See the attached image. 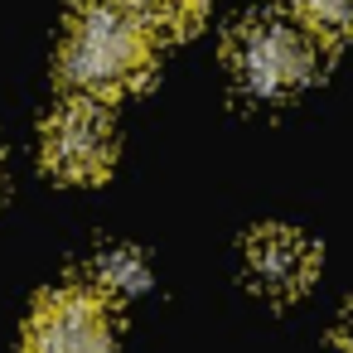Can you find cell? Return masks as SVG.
Returning <instances> with one entry per match:
<instances>
[{"label":"cell","instance_id":"7","mask_svg":"<svg viewBox=\"0 0 353 353\" xmlns=\"http://www.w3.org/2000/svg\"><path fill=\"white\" fill-rule=\"evenodd\" d=\"M131 6H136L150 25H160V30H184V25H194V20L203 15L208 0H131Z\"/></svg>","mask_w":353,"mask_h":353},{"label":"cell","instance_id":"4","mask_svg":"<svg viewBox=\"0 0 353 353\" xmlns=\"http://www.w3.org/2000/svg\"><path fill=\"white\" fill-rule=\"evenodd\" d=\"M117 160V131L92 97L63 102L44 126V165L68 184H97Z\"/></svg>","mask_w":353,"mask_h":353},{"label":"cell","instance_id":"9","mask_svg":"<svg viewBox=\"0 0 353 353\" xmlns=\"http://www.w3.org/2000/svg\"><path fill=\"white\" fill-rule=\"evenodd\" d=\"M339 348L353 353V314H343V324H339Z\"/></svg>","mask_w":353,"mask_h":353},{"label":"cell","instance_id":"1","mask_svg":"<svg viewBox=\"0 0 353 353\" xmlns=\"http://www.w3.org/2000/svg\"><path fill=\"white\" fill-rule=\"evenodd\" d=\"M155 25L131 0H83L63 39V83L83 97H121L131 92L155 59Z\"/></svg>","mask_w":353,"mask_h":353},{"label":"cell","instance_id":"5","mask_svg":"<svg viewBox=\"0 0 353 353\" xmlns=\"http://www.w3.org/2000/svg\"><path fill=\"white\" fill-rule=\"evenodd\" d=\"M247 266H252V281L261 290L300 295L314 281V271H319V252H314V242H305L290 228H261L247 242Z\"/></svg>","mask_w":353,"mask_h":353},{"label":"cell","instance_id":"6","mask_svg":"<svg viewBox=\"0 0 353 353\" xmlns=\"http://www.w3.org/2000/svg\"><path fill=\"white\" fill-rule=\"evenodd\" d=\"M285 6L300 15L305 30L314 34H329V39H343L353 34V0H285Z\"/></svg>","mask_w":353,"mask_h":353},{"label":"cell","instance_id":"2","mask_svg":"<svg viewBox=\"0 0 353 353\" xmlns=\"http://www.w3.org/2000/svg\"><path fill=\"white\" fill-rule=\"evenodd\" d=\"M232 68L256 97H290L319 73V49L305 25L290 20H252L232 39Z\"/></svg>","mask_w":353,"mask_h":353},{"label":"cell","instance_id":"3","mask_svg":"<svg viewBox=\"0 0 353 353\" xmlns=\"http://www.w3.org/2000/svg\"><path fill=\"white\" fill-rule=\"evenodd\" d=\"M25 353H112V305L97 285L44 295L25 329Z\"/></svg>","mask_w":353,"mask_h":353},{"label":"cell","instance_id":"8","mask_svg":"<svg viewBox=\"0 0 353 353\" xmlns=\"http://www.w3.org/2000/svg\"><path fill=\"white\" fill-rule=\"evenodd\" d=\"M97 271H102V295L117 285V290H141L145 285V266L131 256V252H107L102 261H97Z\"/></svg>","mask_w":353,"mask_h":353}]
</instances>
